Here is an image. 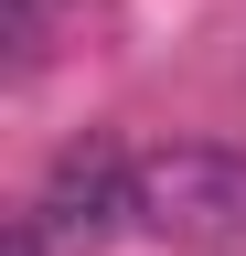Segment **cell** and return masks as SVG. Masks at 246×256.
Here are the masks:
<instances>
[{"label":"cell","instance_id":"obj_1","mask_svg":"<svg viewBox=\"0 0 246 256\" xmlns=\"http://www.w3.org/2000/svg\"><path fill=\"white\" fill-rule=\"evenodd\" d=\"M139 224L193 256H246V150H139Z\"/></svg>","mask_w":246,"mask_h":256},{"label":"cell","instance_id":"obj_2","mask_svg":"<svg viewBox=\"0 0 246 256\" xmlns=\"http://www.w3.org/2000/svg\"><path fill=\"white\" fill-rule=\"evenodd\" d=\"M33 224L54 246H107L118 224H139V160L118 150V139H65L54 150V171H43V192H33Z\"/></svg>","mask_w":246,"mask_h":256},{"label":"cell","instance_id":"obj_4","mask_svg":"<svg viewBox=\"0 0 246 256\" xmlns=\"http://www.w3.org/2000/svg\"><path fill=\"white\" fill-rule=\"evenodd\" d=\"M43 246H54V235H43L33 214H22V224H11V246H0V256H43Z\"/></svg>","mask_w":246,"mask_h":256},{"label":"cell","instance_id":"obj_3","mask_svg":"<svg viewBox=\"0 0 246 256\" xmlns=\"http://www.w3.org/2000/svg\"><path fill=\"white\" fill-rule=\"evenodd\" d=\"M75 32H86V0H0V64L11 75H43Z\"/></svg>","mask_w":246,"mask_h":256}]
</instances>
